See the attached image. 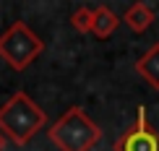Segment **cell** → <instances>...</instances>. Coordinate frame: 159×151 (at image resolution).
Returning a JSON list of instances; mask_svg holds the SVG:
<instances>
[{
  "label": "cell",
  "mask_w": 159,
  "mask_h": 151,
  "mask_svg": "<svg viewBox=\"0 0 159 151\" xmlns=\"http://www.w3.org/2000/svg\"><path fill=\"white\" fill-rule=\"evenodd\" d=\"M91 24H94V8L89 5H78L70 16V26L78 31V34H89L91 31Z\"/></svg>",
  "instance_id": "ba28073f"
},
{
  "label": "cell",
  "mask_w": 159,
  "mask_h": 151,
  "mask_svg": "<svg viewBox=\"0 0 159 151\" xmlns=\"http://www.w3.org/2000/svg\"><path fill=\"white\" fill-rule=\"evenodd\" d=\"M115 151H159V133L149 128L146 107H138L136 122L115 141Z\"/></svg>",
  "instance_id": "277c9868"
},
{
  "label": "cell",
  "mask_w": 159,
  "mask_h": 151,
  "mask_svg": "<svg viewBox=\"0 0 159 151\" xmlns=\"http://www.w3.org/2000/svg\"><path fill=\"white\" fill-rule=\"evenodd\" d=\"M120 26V16L115 11H110L107 5H97L94 8V24H91V34L99 39H110L115 34V29Z\"/></svg>",
  "instance_id": "52a82bcc"
},
{
  "label": "cell",
  "mask_w": 159,
  "mask_h": 151,
  "mask_svg": "<svg viewBox=\"0 0 159 151\" xmlns=\"http://www.w3.org/2000/svg\"><path fill=\"white\" fill-rule=\"evenodd\" d=\"M44 42L24 21L11 24L0 34V57L11 65L13 70H26L31 63L42 55Z\"/></svg>",
  "instance_id": "3957f363"
},
{
  "label": "cell",
  "mask_w": 159,
  "mask_h": 151,
  "mask_svg": "<svg viewBox=\"0 0 159 151\" xmlns=\"http://www.w3.org/2000/svg\"><path fill=\"white\" fill-rule=\"evenodd\" d=\"M5 146H8V138H5V135L0 133V151H5Z\"/></svg>",
  "instance_id": "9c48e42d"
},
{
  "label": "cell",
  "mask_w": 159,
  "mask_h": 151,
  "mask_svg": "<svg viewBox=\"0 0 159 151\" xmlns=\"http://www.w3.org/2000/svg\"><path fill=\"white\" fill-rule=\"evenodd\" d=\"M136 73L149 83L151 89L159 91V42H154L151 47L136 60Z\"/></svg>",
  "instance_id": "8992f818"
},
{
  "label": "cell",
  "mask_w": 159,
  "mask_h": 151,
  "mask_svg": "<svg viewBox=\"0 0 159 151\" xmlns=\"http://www.w3.org/2000/svg\"><path fill=\"white\" fill-rule=\"evenodd\" d=\"M47 135L60 151H91L102 138V128L78 104H73L57 117L55 125H50Z\"/></svg>",
  "instance_id": "7a4b0ae2"
},
{
  "label": "cell",
  "mask_w": 159,
  "mask_h": 151,
  "mask_svg": "<svg viewBox=\"0 0 159 151\" xmlns=\"http://www.w3.org/2000/svg\"><path fill=\"white\" fill-rule=\"evenodd\" d=\"M154 18H157V13L151 11V5L143 3V0H138V3H133L130 8H125L120 24H125L130 31H136V34H143V31L154 24Z\"/></svg>",
  "instance_id": "5b68a950"
},
{
  "label": "cell",
  "mask_w": 159,
  "mask_h": 151,
  "mask_svg": "<svg viewBox=\"0 0 159 151\" xmlns=\"http://www.w3.org/2000/svg\"><path fill=\"white\" fill-rule=\"evenodd\" d=\"M44 125H47V112L26 91H16L0 107V133L16 146H26Z\"/></svg>",
  "instance_id": "6da1fadb"
}]
</instances>
